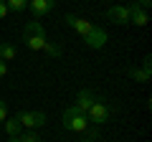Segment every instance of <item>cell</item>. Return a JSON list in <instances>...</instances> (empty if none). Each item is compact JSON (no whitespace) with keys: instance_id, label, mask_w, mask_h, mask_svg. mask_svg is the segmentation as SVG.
<instances>
[{"instance_id":"cell-20","label":"cell","mask_w":152,"mask_h":142,"mask_svg":"<svg viewBox=\"0 0 152 142\" xmlns=\"http://www.w3.org/2000/svg\"><path fill=\"white\" fill-rule=\"evenodd\" d=\"M8 13H10V10H8V5H5V0H0V20H3V18H5Z\"/></svg>"},{"instance_id":"cell-10","label":"cell","mask_w":152,"mask_h":142,"mask_svg":"<svg viewBox=\"0 0 152 142\" xmlns=\"http://www.w3.org/2000/svg\"><path fill=\"white\" fill-rule=\"evenodd\" d=\"M94 99H96V97H94V91H89V89H81V91L76 94V104H74V107H76L79 112H84V114H86L89 107L94 104Z\"/></svg>"},{"instance_id":"cell-23","label":"cell","mask_w":152,"mask_h":142,"mask_svg":"<svg viewBox=\"0 0 152 142\" xmlns=\"http://www.w3.org/2000/svg\"><path fill=\"white\" fill-rule=\"evenodd\" d=\"M8 142H20V137H10V140H8Z\"/></svg>"},{"instance_id":"cell-15","label":"cell","mask_w":152,"mask_h":142,"mask_svg":"<svg viewBox=\"0 0 152 142\" xmlns=\"http://www.w3.org/2000/svg\"><path fill=\"white\" fill-rule=\"evenodd\" d=\"M5 5H8V10H13V13H23L28 8V0H5Z\"/></svg>"},{"instance_id":"cell-12","label":"cell","mask_w":152,"mask_h":142,"mask_svg":"<svg viewBox=\"0 0 152 142\" xmlns=\"http://www.w3.org/2000/svg\"><path fill=\"white\" fill-rule=\"evenodd\" d=\"M15 53H18V51H15L13 43H8V41L0 43V61H5V64H8V61H15Z\"/></svg>"},{"instance_id":"cell-19","label":"cell","mask_w":152,"mask_h":142,"mask_svg":"<svg viewBox=\"0 0 152 142\" xmlns=\"http://www.w3.org/2000/svg\"><path fill=\"white\" fill-rule=\"evenodd\" d=\"M142 69L152 74V59H150V56H145V61H142Z\"/></svg>"},{"instance_id":"cell-1","label":"cell","mask_w":152,"mask_h":142,"mask_svg":"<svg viewBox=\"0 0 152 142\" xmlns=\"http://www.w3.org/2000/svg\"><path fill=\"white\" fill-rule=\"evenodd\" d=\"M23 43H26V48L31 51H43L46 46V31L43 26L38 20H28L26 28H23Z\"/></svg>"},{"instance_id":"cell-18","label":"cell","mask_w":152,"mask_h":142,"mask_svg":"<svg viewBox=\"0 0 152 142\" xmlns=\"http://www.w3.org/2000/svg\"><path fill=\"white\" fill-rule=\"evenodd\" d=\"M8 119V104L0 99V122H5Z\"/></svg>"},{"instance_id":"cell-9","label":"cell","mask_w":152,"mask_h":142,"mask_svg":"<svg viewBox=\"0 0 152 142\" xmlns=\"http://www.w3.org/2000/svg\"><path fill=\"white\" fill-rule=\"evenodd\" d=\"M127 10H129V23H134V26H140V28L147 26V20H150V18H147V10H142L134 0L127 5Z\"/></svg>"},{"instance_id":"cell-8","label":"cell","mask_w":152,"mask_h":142,"mask_svg":"<svg viewBox=\"0 0 152 142\" xmlns=\"http://www.w3.org/2000/svg\"><path fill=\"white\" fill-rule=\"evenodd\" d=\"M53 5H56V0H28V8L36 18H46L53 10Z\"/></svg>"},{"instance_id":"cell-6","label":"cell","mask_w":152,"mask_h":142,"mask_svg":"<svg viewBox=\"0 0 152 142\" xmlns=\"http://www.w3.org/2000/svg\"><path fill=\"white\" fill-rule=\"evenodd\" d=\"M107 41H109L107 31H102V28H96V26H94V31L89 33V36H84V43H86L89 48H104Z\"/></svg>"},{"instance_id":"cell-22","label":"cell","mask_w":152,"mask_h":142,"mask_svg":"<svg viewBox=\"0 0 152 142\" xmlns=\"http://www.w3.org/2000/svg\"><path fill=\"white\" fill-rule=\"evenodd\" d=\"M5 74H8V64H5V61H0V79L5 76Z\"/></svg>"},{"instance_id":"cell-17","label":"cell","mask_w":152,"mask_h":142,"mask_svg":"<svg viewBox=\"0 0 152 142\" xmlns=\"http://www.w3.org/2000/svg\"><path fill=\"white\" fill-rule=\"evenodd\" d=\"M20 142H43V140L36 135V130H31V132H26V135L20 137Z\"/></svg>"},{"instance_id":"cell-14","label":"cell","mask_w":152,"mask_h":142,"mask_svg":"<svg viewBox=\"0 0 152 142\" xmlns=\"http://www.w3.org/2000/svg\"><path fill=\"white\" fill-rule=\"evenodd\" d=\"M3 124H5V132H8V137H18V132H20V122H18L15 117H8V119L3 122Z\"/></svg>"},{"instance_id":"cell-3","label":"cell","mask_w":152,"mask_h":142,"mask_svg":"<svg viewBox=\"0 0 152 142\" xmlns=\"http://www.w3.org/2000/svg\"><path fill=\"white\" fill-rule=\"evenodd\" d=\"M86 127H89V119H86V114H84V112H79L76 107H69V109L64 112V130L81 135Z\"/></svg>"},{"instance_id":"cell-5","label":"cell","mask_w":152,"mask_h":142,"mask_svg":"<svg viewBox=\"0 0 152 142\" xmlns=\"http://www.w3.org/2000/svg\"><path fill=\"white\" fill-rule=\"evenodd\" d=\"M64 20H66V26H69L71 31H76L81 38H84V36H89V33L94 31V23H91V20H86V18H76V15H71V13H69Z\"/></svg>"},{"instance_id":"cell-11","label":"cell","mask_w":152,"mask_h":142,"mask_svg":"<svg viewBox=\"0 0 152 142\" xmlns=\"http://www.w3.org/2000/svg\"><path fill=\"white\" fill-rule=\"evenodd\" d=\"M127 74H129V79H134V81H140V84H147V81H150V76H152L150 71H145L142 66H129Z\"/></svg>"},{"instance_id":"cell-7","label":"cell","mask_w":152,"mask_h":142,"mask_svg":"<svg viewBox=\"0 0 152 142\" xmlns=\"http://www.w3.org/2000/svg\"><path fill=\"white\" fill-rule=\"evenodd\" d=\"M107 18L114 26H127L129 23V10H127V5H112L107 10Z\"/></svg>"},{"instance_id":"cell-16","label":"cell","mask_w":152,"mask_h":142,"mask_svg":"<svg viewBox=\"0 0 152 142\" xmlns=\"http://www.w3.org/2000/svg\"><path fill=\"white\" fill-rule=\"evenodd\" d=\"M43 51H46V53L51 56V59H58V56L64 53V48H61L58 43H51V41H46V46H43Z\"/></svg>"},{"instance_id":"cell-2","label":"cell","mask_w":152,"mask_h":142,"mask_svg":"<svg viewBox=\"0 0 152 142\" xmlns=\"http://www.w3.org/2000/svg\"><path fill=\"white\" fill-rule=\"evenodd\" d=\"M109 117H112V107H109L104 99H94V104L89 107V112H86V119H89V124H94V127H102V124H107L109 122Z\"/></svg>"},{"instance_id":"cell-13","label":"cell","mask_w":152,"mask_h":142,"mask_svg":"<svg viewBox=\"0 0 152 142\" xmlns=\"http://www.w3.org/2000/svg\"><path fill=\"white\" fill-rule=\"evenodd\" d=\"M81 142H102V135H99V127L89 124L86 130L81 132Z\"/></svg>"},{"instance_id":"cell-21","label":"cell","mask_w":152,"mask_h":142,"mask_svg":"<svg viewBox=\"0 0 152 142\" xmlns=\"http://www.w3.org/2000/svg\"><path fill=\"white\" fill-rule=\"evenodd\" d=\"M134 3H137V5L142 8V10H147V8L152 5V0H134Z\"/></svg>"},{"instance_id":"cell-4","label":"cell","mask_w":152,"mask_h":142,"mask_svg":"<svg viewBox=\"0 0 152 142\" xmlns=\"http://www.w3.org/2000/svg\"><path fill=\"white\" fill-rule=\"evenodd\" d=\"M15 119L20 122V127H28V130H38V127L46 124V114H43V112H31V109L18 112Z\"/></svg>"}]
</instances>
